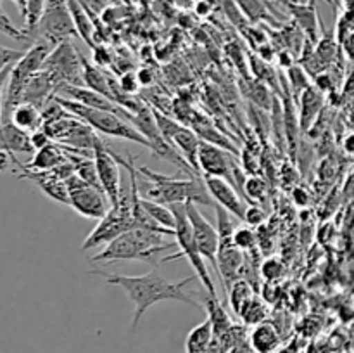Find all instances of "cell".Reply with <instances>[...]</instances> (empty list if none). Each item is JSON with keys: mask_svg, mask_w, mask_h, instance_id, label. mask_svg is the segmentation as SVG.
I'll return each mask as SVG.
<instances>
[{"mask_svg": "<svg viewBox=\"0 0 354 353\" xmlns=\"http://www.w3.org/2000/svg\"><path fill=\"white\" fill-rule=\"evenodd\" d=\"M45 2H47V0H30V2H28L26 16H24L23 19L24 31H26L33 40H35V31H37L38 23H40L41 19V14H44Z\"/></svg>", "mask_w": 354, "mask_h": 353, "instance_id": "obj_33", "label": "cell"}, {"mask_svg": "<svg viewBox=\"0 0 354 353\" xmlns=\"http://www.w3.org/2000/svg\"><path fill=\"white\" fill-rule=\"evenodd\" d=\"M17 179L30 180L35 185L40 187L50 199L69 206V192L68 185H66V180H62L54 170H41V172H37V170H23V173H19Z\"/></svg>", "mask_w": 354, "mask_h": 353, "instance_id": "obj_16", "label": "cell"}, {"mask_svg": "<svg viewBox=\"0 0 354 353\" xmlns=\"http://www.w3.org/2000/svg\"><path fill=\"white\" fill-rule=\"evenodd\" d=\"M9 121H12L17 128L33 134V132L44 128V114H41L40 107L30 102H21L10 113Z\"/></svg>", "mask_w": 354, "mask_h": 353, "instance_id": "obj_23", "label": "cell"}, {"mask_svg": "<svg viewBox=\"0 0 354 353\" xmlns=\"http://www.w3.org/2000/svg\"><path fill=\"white\" fill-rule=\"evenodd\" d=\"M26 51H17V48H10V47H3L0 45V75L7 69L12 68L17 61L24 55Z\"/></svg>", "mask_w": 354, "mask_h": 353, "instance_id": "obj_41", "label": "cell"}, {"mask_svg": "<svg viewBox=\"0 0 354 353\" xmlns=\"http://www.w3.org/2000/svg\"><path fill=\"white\" fill-rule=\"evenodd\" d=\"M206 314L209 318L211 325H213V334L221 336L225 332L230 331L234 327V320L230 318L228 311L225 310L223 305H221L220 298L213 296V294H207L206 296Z\"/></svg>", "mask_w": 354, "mask_h": 353, "instance_id": "obj_25", "label": "cell"}, {"mask_svg": "<svg viewBox=\"0 0 354 353\" xmlns=\"http://www.w3.org/2000/svg\"><path fill=\"white\" fill-rule=\"evenodd\" d=\"M249 346L254 353H277L280 345H282V338L277 327L270 322H259L252 327V331L248 334Z\"/></svg>", "mask_w": 354, "mask_h": 353, "instance_id": "obj_20", "label": "cell"}, {"mask_svg": "<svg viewBox=\"0 0 354 353\" xmlns=\"http://www.w3.org/2000/svg\"><path fill=\"white\" fill-rule=\"evenodd\" d=\"M342 10H353L354 12V0H341Z\"/></svg>", "mask_w": 354, "mask_h": 353, "instance_id": "obj_50", "label": "cell"}, {"mask_svg": "<svg viewBox=\"0 0 354 353\" xmlns=\"http://www.w3.org/2000/svg\"><path fill=\"white\" fill-rule=\"evenodd\" d=\"M244 263L245 253L235 244L234 235L232 237H221L216 255V272L221 277V280H223L225 293L230 289V286L235 280L241 279L239 275H241Z\"/></svg>", "mask_w": 354, "mask_h": 353, "instance_id": "obj_14", "label": "cell"}, {"mask_svg": "<svg viewBox=\"0 0 354 353\" xmlns=\"http://www.w3.org/2000/svg\"><path fill=\"white\" fill-rule=\"evenodd\" d=\"M239 317L242 318V322L248 325H256L259 322H265L266 317H268V307L265 305V301L259 296H252L248 303L242 307Z\"/></svg>", "mask_w": 354, "mask_h": 353, "instance_id": "obj_30", "label": "cell"}, {"mask_svg": "<svg viewBox=\"0 0 354 353\" xmlns=\"http://www.w3.org/2000/svg\"><path fill=\"white\" fill-rule=\"evenodd\" d=\"M342 147H344V151L348 152V154H354V134H349L348 137L344 138Z\"/></svg>", "mask_w": 354, "mask_h": 353, "instance_id": "obj_48", "label": "cell"}, {"mask_svg": "<svg viewBox=\"0 0 354 353\" xmlns=\"http://www.w3.org/2000/svg\"><path fill=\"white\" fill-rule=\"evenodd\" d=\"M337 51L339 40H335L334 33H324V37H320V40L317 42V47H315V54L324 66L330 64L337 57Z\"/></svg>", "mask_w": 354, "mask_h": 353, "instance_id": "obj_32", "label": "cell"}, {"mask_svg": "<svg viewBox=\"0 0 354 353\" xmlns=\"http://www.w3.org/2000/svg\"><path fill=\"white\" fill-rule=\"evenodd\" d=\"M83 87H88V89L102 93L114 102H116L118 97L116 93L121 90L120 85H116L106 71H102L97 64L86 61L85 57H83Z\"/></svg>", "mask_w": 354, "mask_h": 353, "instance_id": "obj_19", "label": "cell"}, {"mask_svg": "<svg viewBox=\"0 0 354 353\" xmlns=\"http://www.w3.org/2000/svg\"><path fill=\"white\" fill-rule=\"evenodd\" d=\"M64 161H68L64 151L59 144H48L45 147L35 151L33 158L28 163H21L19 159L14 156V165L19 170H37V172H41V170H54L55 166L62 165Z\"/></svg>", "mask_w": 354, "mask_h": 353, "instance_id": "obj_21", "label": "cell"}, {"mask_svg": "<svg viewBox=\"0 0 354 353\" xmlns=\"http://www.w3.org/2000/svg\"><path fill=\"white\" fill-rule=\"evenodd\" d=\"M66 185H68L69 192V206L76 213L85 218H92V220H100L106 217L111 203L102 189H97V187L86 183L76 173L66 179Z\"/></svg>", "mask_w": 354, "mask_h": 353, "instance_id": "obj_10", "label": "cell"}, {"mask_svg": "<svg viewBox=\"0 0 354 353\" xmlns=\"http://www.w3.org/2000/svg\"><path fill=\"white\" fill-rule=\"evenodd\" d=\"M3 2V0H0V3H2Z\"/></svg>", "mask_w": 354, "mask_h": 353, "instance_id": "obj_52", "label": "cell"}, {"mask_svg": "<svg viewBox=\"0 0 354 353\" xmlns=\"http://www.w3.org/2000/svg\"><path fill=\"white\" fill-rule=\"evenodd\" d=\"M259 273L265 280H277L283 273V263L279 258H266L259 265Z\"/></svg>", "mask_w": 354, "mask_h": 353, "instance_id": "obj_40", "label": "cell"}, {"mask_svg": "<svg viewBox=\"0 0 354 353\" xmlns=\"http://www.w3.org/2000/svg\"><path fill=\"white\" fill-rule=\"evenodd\" d=\"M71 37H78V31L73 23L68 0H47L40 23L35 31V40L45 38L50 44L57 45Z\"/></svg>", "mask_w": 354, "mask_h": 353, "instance_id": "obj_9", "label": "cell"}, {"mask_svg": "<svg viewBox=\"0 0 354 353\" xmlns=\"http://www.w3.org/2000/svg\"><path fill=\"white\" fill-rule=\"evenodd\" d=\"M55 45L50 44L45 38H37L30 48L24 52L23 57L12 66L7 80L6 97H3V121H9L10 113L17 104L23 100V93L30 80L44 68L48 54L52 52Z\"/></svg>", "mask_w": 354, "mask_h": 353, "instance_id": "obj_5", "label": "cell"}, {"mask_svg": "<svg viewBox=\"0 0 354 353\" xmlns=\"http://www.w3.org/2000/svg\"><path fill=\"white\" fill-rule=\"evenodd\" d=\"M199 170L204 176H220L237 189V173L241 172L230 151L211 142H201Z\"/></svg>", "mask_w": 354, "mask_h": 353, "instance_id": "obj_11", "label": "cell"}, {"mask_svg": "<svg viewBox=\"0 0 354 353\" xmlns=\"http://www.w3.org/2000/svg\"><path fill=\"white\" fill-rule=\"evenodd\" d=\"M48 144H52V138H50V135L44 130V128H40V130H37L31 134V145H33L35 151H38V149L45 147V145H48Z\"/></svg>", "mask_w": 354, "mask_h": 353, "instance_id": "obj_44", "label": "cell"}, {"mask_svg": "<svg viewBox=\"0 0 354 353\" xmlns=\"http://www.w3.org/2000/svg\"><path fill=\"white\" fill-rule=\"evenodd\" d=\"M0 33L6 35V37H9V38H12V40H17V42L33 40V38H31L30 35L24 31V28H17L16 24L10 21V17L7 16L6 12H2V9H0Z\"/></svg>", "mask_w": 354, "mask_h": 353, "instance_id": "obj_38", "label": "cell"}, {"mask_svg": "<svg viewBox=\"0 0 354 353\" xmlns=\"http://www.w3.org/2000/svg\"><path fill=\"white\" fill-rule=\"evenodd\" d=\"M201 137L196 134V130H190V128L182 127L178 132L171 135L169 138V144L176 149V151L182 154V158L185 159L190 165V168L194 170L197 176H201L199 170V147H201Z\"/></svg>", "mask_w": 354, "mask_h": 353, "instance_id": "obj_18", "label": "cell"}, {"mask_svg": "<svg viewBox=\"0 0 354 353\" xmlns=\"http://www.w3.org/2000/svg\"><path fill=\"white\" fill-rule=\"evenodd\" d=\"M248 83H249V99H251L252 102L258 104L259 107H265V109H268V107L273 106L275 97H272V93H270L268 87H266L265 83L259 82V80H256V82H248Z\"/></svg>", "mask_w": 354, "mask_h": 353, "instance_id": "obj_35", "label": "cell"}, {"mask_svg": "<svg viewBox=\"0 0 354 353\" xmlns=\"http://www.w3.org/2000/svg\"><path fill=\"white\" fill-rule=\"evenodd\" d=\"M145 176L144 197L149 201H156L161 204L175 203H194L204 206H216L214 199L207 190L204 179H178L176 175H165V173L152 172V170L140 166L137 168Z\"/></svg>", "mask_w": 354, "mask_h": 353, "instance_id": "obj_3", "label": "cell"}, {"mask_svg": "<svg viewBox=\"0 0 354 353\" xmlns=\"http://www.w3.org/2000/svg\"><path fill=\"white\" fill-rule=\"evenodd\" d=\"M12 2L16 3V7L19 9V12H21V17L24 19V16H26V10H28V2H30V0H12Z\"/></svg>", "mask_w": 354, "mask_h": 353, "instance_id": "obj_49", "label": "cell"}, {"mask_svg": "<svg viewBox=\"0 0 354 353\" xmlns=\"http://www.w3.org/2000/svg\"><path fill=\"white\" fill-rule=\"evenodd\" d=\"M342 47H344L346 54L349 55V59H353L354 61V31H351V33L342 40Z\"/></svg>", "mask_w": 354, "mask_h": 353, "instance_id": "obj_47", "label": "cell"}, {"mask_svg": "<svg viewBox=\"0 0 354 353\" xmlns=\"http://www.w3.org/2000/svg\"><path fill=\"white\" fill-rule=\"evenodd\" d=\"M68 6L69 10H71V17H73V23H75L76 31H78V37L88 45L90 48L95 47V28H93L92 19H90L88 12L85 10L83 7L82 0H68Z\"/></svg>", "mask_w": 354, "mask_h": 353, "instance_id": "obj_24", "label": "cell"}, {"mask_svg": "<svg viewBox=\"0 0 354 353\" xmlns=\"http://www.w3.org/2000/svg\"><path fill=\"white\" fill-rule=\"evenodd\" d=\"M142 206L144 210L147 211L149 217L159 224L161 227L166 228H173L175 230V215H173L171 208L168 204H161V203H156V201H149L145 197H142Z\"/></svg>", "mask_w": 354, "mask_h": 353, "instance_id": "obj_29", "label": "cell"}, {"mask_svg": "<svg viewBox=\"0 0 354 353\" xmlns=\"http://www.w3.org/2000/svg\"><path fill=\"white\" fill-rule=\"evenodd\" d=\"M227 294H228V300H230L232 308H234L235 314L239 315L241 314L242 307H244V305L248 303L256 293L254 289H252L251 284H249V280L237 279L234 284H232L230 289L227 291Z\"/></svg>", "mask_w": 354, "mask_h": 353, "instance_id": "obj_31", "label": "cell"}, {"mask_svg": "<svg viewBox=\"0 0 354 353\" xmlns=\"http://www.w3.org/2000/svg\"><path fill=\"white\" fill-rule=\"evenodd\" d=\"M10 163H14V154H10L6 149H0V173L6 172Z\"/></svg>", "mask_w": 354, "mask_h": 353, "instance_id": "obj_45", "label": "cell"}, {"mask_svg": "<svg viewBox=\"0 0 354 353\" xmlns=\"http://www.w3.org/2000/svg\"><path fill=\"white\" fill-rule=\"evenodd\" d=\"M287 6L289 12L292 14L294 23L299 26V30L303 31L304 37L311 42V44H317L320 40L318 37V10L315 6V0H310L308 3H296L289 2V0H282Z\"/></svg>", "mask_w": 354, "mask_h": 353, "instance_id": "obj_17", "label": "cell"}, {"mask_svg": "<svg viewBox=\"0 0 354 353\" xmlns=\"http://www.w3.org/2000/svg\"><path fill=\"white\" fill-rule=\"evenodd\" d=\"M244 196L245 201L256 204V201H261L266 196V182L258 175H251L244 182Z\"/></svg>", "mask_w": 354, "mask_h": 353, "instance_id": "obj_34", "label": "cell"}, {"mask_svg": "<svg viewBox=\"0 0 354 353\" xmlns=\"http://www.w3.org/2000/svg\"><path fill=\"white\" fill-rule=\"evenodd\" d=\"M265 218H266L265 211H263L259 206H256V204H251V206L248 208V211H245L244 221L248 225L256 227V225H261L263 221H265Z\"/></svg>", "mask_w": 354, "mask_h": 353, "instance_id": "obj_42", "label": "cell"}, {"mask_svg": "<svg viewBox=\"0 0 354 353\" xmlns=\"http://www.w3.org/2000/svg\"><path fill=\"white\" fill-rule=\"evenodd\" d=\"M235 6L241 10L242 16L249 21V23L256 24L261 21H270L275 23L273 16L270 14V7L265 0H235Z\"/></svg>", "mask_w": 354, "mask_h": 353, "instance_id": "obj_28", "label": "cell"}, {"mask_svg": "<svg viewBox=\"0 0 354 353\" xmlns=\"http://www.w3.org/2000/svg\"><path fill=\"white\" fill-rule=\"evenodd\" d=\"M287 78H289L292 92L296 93V96H301L304 90L311 87L310 76H308V73L304 71L301 66H290V68L287 69Z\"/></svg>", "mask_w": 354, "mask_h": 353, "instance_id": "obj_36", "label": "cell"}, {"mask_svg": "<svg viewBox=\"0 0 354 353\" xmlns=\"http://www.w3.org/2000/svg\"><path fill=\"white\" fill-rule=\"evenodd\" d=\"M135 227H138V221L133 217L131 194H128V196L121 194L120 203L109 208L106 217L100 218L95 228L85 239V242L82 246V251H90V249H95L97 246L107 244L113 239H116L118 235H121L127 230H131Z\"/></svg>", "mask_w": 354, "mask_h": 353, "instance_id": "obj_7", "label": "cell"}, {"mask_svg": "<svg viewBox=\"0 0 354 353\" xmlns=\"http://www.w3.org/2000/svg\"><path fill=\"white\" fill-rule=\"evenodd\" d=\"M230 353H239V346H237V348H234V350H232Z\"/></svg>", "mask_w": 354, "mask_h": 353, "instance_id": "obj_51", "label": "cell"}, {"mask_svg": "<svg viewBox=\"0 0 354 353\" xmlns=\"http://www.w3.org/2000/svg\"><path fill=\"white\" fill-rule=\"evenodd\" d=\"M294 201H296L299 206H306V204L310 203V196H308V192L303 187H297V189L294 190Z\"/></svg>", "mask_w": 354, "mask_h": 353, "instance_id": "obj_46", "label": "cell"}, {"mask_svg": "<svg viewBox=\"0 0 354 353\" xmlns=\"http://www.w3.org/2000/svg\"><path fill=\"white\" fill-rule=\"evenodd\" d=\"M169 208H171L173 215H175V242L176 246H178V253H175V255L171 256H166V258H162V262L187 258L190 265L194 266V270H196L199 280L203 282L206 294L218 296L216 286H214L209 270H207V262L203 258L199 249H197L196 239H194L192 234V227H190L189 217H187V203L169 204Z\"/></svg>", "mask_w": 354, "mask_h": 353, "instance_id": "obj_6", "label": "cell"}, {"mask_svg": "<svg viewBox=\"0 0 354 353\" xmlns=\"http://www.w3.org/2000/svg\"><path fill=\"white\" fill-rule=\"evenodd\" d=\"M187 217H189L190 227H192L194 239L203 258L214 266L216 270V255L220 248V234L216 227L199 211L197 204L187 203Z\"/></svg>", "mask_w": 354, "mask_h": 353, "instance_id": "obj_12", "label": "cell"}, {"mask_svg": "<svg viewBox=\"0 0 354 353\" xmlns=\"http://www.w3.org/2000/svg\"><path fill=\"white\" fill-rule=\"evenodd\" d=\"M322 104H324V97L318 90L313 89V85L301 93V128L304 130L310 128V125L320 113Z\"/></svg>", "mask_w": 354, "mask_h": 353, "instance_id": "obj_27", "label": "cell"}, {"mask_svg": "<svg viewBox=\"0 0 354 353\" xmlns=\"http://www.w3.org/2000/svg\"><path fill=\"white\" fill-rule=\"evenodd\" d=\"M251 66H252V73L256 75V80L263 83H268V85H277V78H275V71H273L272 66L265 61V59H259L258 55H251Z\"/></svg>", "mask_w": 354, "mask_h": 353, "instance_id": "obj_37", "label": "cell"}, {"mask_svg": "<svg viewBox=\"0 0 354 353\" xmlns=\"http://www.w3.org/2000/svg\"><path fill=\"white\" fill-rule=\"evenodd\" d=\"M54 99L57 100L66 111H69V113L75 114L76 118H80V120L85 121L86 125H90L95 132H100V134L107 135V137L135 142V144H140L144 145V147L151 149V144H149L147 138H145L144 135L127 120V118L120 116V114L116 113H111V111L88 107L85 106V104H80L64 96H59V93H55Z\"/></svg>", "mask_w": 354, "mask_h": 353, "instance_id": "obj_4", "label": "cell"}, {"mask_svg": "<svg viewBox=\"0 0 354 353\" xmlns=\"http://www.w3.org/2000/svg\"><path fill=\"white\" fill-rule=\"evenodd\" d=\"M165 237L168 235L162 232L147 227H135L107 242L102 251L93 255L90 260L109 263L118 262V260H140V262L158 265L156 256L176 246V242H166Z\"/></svg>", "mask_w": 354, "mask_h": 353, "instance_id": "obj_2", "label": "cell"}, {"mask_svg": "<svg viewBox=\"0 0 354 353\" xmlns=\"http://www.w3.org/2000/svg\"><path fill=\"white\" fill-rule=\"evenodd\" d=\"M213 339V325L209 318L190 329L185 338V353H207Z\"/></svg>", "mask_w": 354, "mask_h": 353, "instance_id": "obj_26", "label": "cell"}, {"mask_svg": "<svg viewBox=\"0 0 354 353\" xmlns=\"http://www.w3.org/2000/svg\"><path fill=\"white\" fill-rule=\"evenodd\" d=\"M0 149H6L10 154L16 152H24L30 154L33 152V145H31V134L17 128L12 121H2L0 127Z\"/></svg>", "mask_w": 354, "mask_h": 353, "instance_id": "obj_22", "label": "cell"}, {"mask_svg": "<svg viewBox=\"0 0 354 353\" xmlns=\"http://www.w3.org/2000/svg\"><path fill=\"white\" fill-rule=\"evenodd\" d=\"M93 161H95L97 175H99L100 185L109 199L111 206L120 203L121 194V163L114 156V152L106 144L93 149Z\"/></svg>", "mask_w": 354, "mask_h": 353, "instance_id": "obj_13", "label": "cell"}, {"mask_svg": "<svg viewBox=\"0 0 354 353\" xmlns=\"http://www.w3.org/2000/svg\"><path fill=\"white\" fill-rule=\"evenodd\" d=\"M138 85H140V82H138L135 73H124V75L121 76L120 87L124 93H128V96H131V93L138 89Z\"/></svg>", "mask_w": 354, "mask_h": 353, "instance_id": "obj_43", "label": "cell"}, {"mask_svg": "<svg viewBox=\"0 0 354 353\" xmlns=\"http://www.w3.org/2000/svg\"><path fill=\"white\" fill-rule=\"evenodd\" d=\"M204 183H206L214 203L220 204L227 211H230L235 218L244 221L248 204H245V199L242 197V194L228 180L220 179V176H204Z\"/></svg>", "mask_w": 354, "mask_h": 353, "instance_id": "obj_15", "label": "cell"}, {"mask_svg": "<svg viewBox=\"0 0 354 353\" xmlns=\"http://www.w3.org/2000/svg\"><path fill=\"white\" fill-rule=\"evenodd\" d=\"M256 241L258 239H256V234L252 232L251 227H239L234 230V242L244 253L254 251Z\"/></svg>", "mask_w": 354, "mask_h": 353, "instance_id": "obj_39", "label": "cell"}, {"mask_svg": "<svg viewBox=\"0 0 354 353\" xmlns=\"http://www.w3.org/2000/svg\"><path fill=\"white\" fill-rule=\"evenodd\" d=\"M55 85L83 87V55L69 40L61 42L52 48L44 68Z\"/></svg>", "mask_w": 354, "mask_h": 353, "instance_id": "obj_8", "label": "cell"}, {"mask_svg": "<svg viewBox=\"0 0 354 353\" xmlns=\"http://www.w3.org/2000/svg\"><path fill=\"white\" fill-rule=\"evenodd\" d=\"M90 273L102 277L107 284H113V286L124 289L128 298L133 301L135 311L131 329H137L138 322L144 317L145 311L154 307V305L161 303V301H183V303L194 305L197 308L203 307L192 296L196 293L185 291V286L192 280L190 277L171 282V280L165 279L156 269L144 273V275H123V273H109L104 272V270H92Z\"/></svg>", "mask_w": 354, "mask_h": 353, "instance_id": "obj_1", "label": "cell"}]
</instances>
